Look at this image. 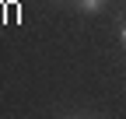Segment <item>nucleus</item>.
Returning a JSON list of instances; mask_svg holds the SVG:
<instances>
[{
    "label": "nucleus",
    "instance_id": "1",
    "mask_svg": "<svg viewBox=\"0 0 126 119\" xmlns=\"http://www.w3.org/2000/svg\"><path fill=\"white\" fill-rule=\"evenodd\" d=\"M98 4H102V0H81V7H84V11H98Z\"/></svg>",
    "mask_w": 126,
    "mask_h": 119
},
{
    "label": "nucleus",
    "instance_id": "2",
    "mask_svg": "<svg viewBox=\"0 0 126 119\" xmlns=\"http://www.w3.org/2000/svg\"><path fill=\"white\" fill-rule=\"evenodd\" d=\"M123 46H126V28H123Z\"/></svg>",
    "mask_w": 126,
    "mask_h": 119
}]
</instances>
